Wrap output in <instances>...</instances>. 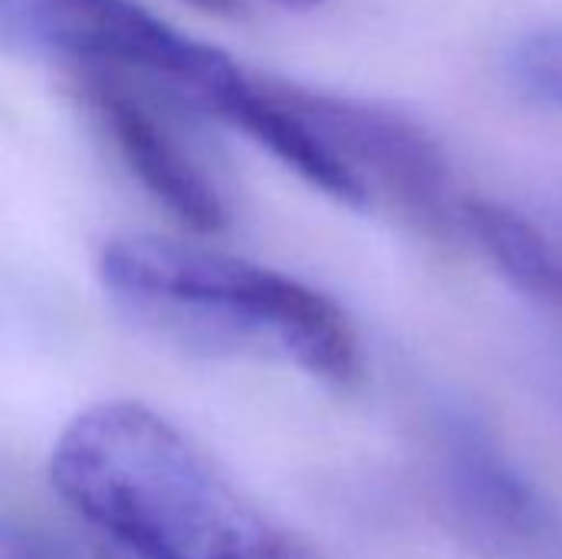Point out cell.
<instances>
[{
	"label": "cell",
	"instance_id": "6",
	"mask_svg": "<svg viewBox=\"0 0 562 559\" xmlns=\"http://www.w3.org/2000/svg\"><path fill=\"white\" fill-rule=\"evenodd\" d=\"M86 96L128 171L171 217L198 234L224 231L227 204L221 191L142 99L102 72H92Z\"/></svg>",
	"mask_w": 562,
	"mask_h": 559
},
{
	"label": "cell",
	"instance_id": "5",
	"mask_svg": "<svg viewBox=\"0 0 562 559\" xmlns=\"http://www.w3.org/2000/svg\"><path fill=\"white\" fill-rule=\"evenodd\" d=\"M438 491L458 534L484 559H562V507L497 438L451 415L435 445Z\"/></svg>",
	"mask_w": 562,
	"mask_h": 559
},
{
	"label": "cell",
	"instance_id": "7",
	"mask_svg": "<svg viewBox=\"0 0 562 559\" xmlns=\"http://www.w3.org/2000/svg\"><path fill=\"white\" fill-rule=\"evenodd\" d=\"M250 142L267 148L277 161L293 168L306 185L346 208H369L372 191L366 181L273 92L270 79H247L237 92L224 99L214 112Z\"/></svg>",
	"mask_w": 562,
	"mask_h": 559
},
{
	"label": "cell",
	"instance_id": "4",
	"mask_svg": "<svg viewBox=\"0 0 562 559\" xmlns=\"http://www.w3.org/2000/svg\"><path fill=\"white\" fill-rule=\"evenodd\" d=\"M273 92L366 181L389 191L428 227L461 221L454 175L441 142L395 105L270 79Z\"/></svg>",
	"mask_w": 562,
	"mask_h": 559
},
{
	"label": "cell",
	"instance_id": "9",
	"mask_svg": "<svg viewBox=\"0 0 562 559\" xmlns=\"http://www.w3.org/2000/svg\"><path fill=\"white\" fill-rule=\"evenodd\" d=\"M504 76L520 99L562 112V26L517 36L504 53Z\"/></svg>",
	"mask_w": 562,
	"mask_h": 559
},
{
	"label": "cell",
	"instance_id": "3",
	"mask_svg": "<svg viewBox=\"0 0 562 559\" xmlns=\"http://www.w3.org/2000/svg\"><path fill=\"white\" fill-rule=\"evenodd\" d=\"M7 26L86 69H122L217 112L250 76L240 63L138 0H3Z\"/></svg>",
	"mask_w": 562,
	"mask_h": 559
},
{
	"label": "cell",
	"instance_id": "8",
	"mask_svg": "<svg viewBox=\"0 0 562 559\" xmlns=\"http://www.w3.org/2000/svg\"><path fill=\"white\" fill-rule=\"evenodd\" d=\"M461 224L520 293L562 310V250L533 221L494 201H464Z\"/></svg>",
	"mask_w": 562,
	"mask_h": 559
},
{
	"label": "cell",
	"instance_id": "2",
	"mask_svg": "<svg viewBox=\"0 0 562 559\" xmlns=\"http://www.w3.org/2000/svg\"><path fill=\"white\" fill-rule=\"evenodd\" d=\"M102 287L161 336L207 353H263L349 385L359 339L319 290L270 267L165 237H115L99 254Z\"/></svg>",
	"mask_w": 562,
	"mask_h": 559
},
{
	"label": "cell",
	"instance_id": "11",
	"mask_svg": "<svg viewBox=\"0 0 562 559\" xmlns=\"http://www.w3.org/2000/svg\"><path fill=\"white\" fill-rule=\"evenodd\" d=\"M188 7L194 10H204V13H214V16H237L244 10V0H184Z\"/></svg>",
	"mask_w": 562,
	"mask_h": 559
},
{
	"label": "cell",
	"instance_id": "1",
	"mask_svg": "<svg viewBox=\"0 0 562 559\" xmlns=\"http://www.w3.org/2000/svg\"><path fill=\"white\" fill-rule=\"evenodd\" d=\"M49 484L102 559H319L138 402L76 415L49 455Z\"/></svg>",
	"mask_w": 562,
	"mask_h": 559
},
{
	"label": "cell",
	"instance_id": "12",
	"mask_svg": "<svg viewBox=\"0 0 562 559\" xmlns=\"http://www.w3.org/2000/svg\"><path fill=\"white\" fill-rule=\"evenodd\" d=\"M280 10H293V13H310V10H319L326 0H267Z\"/></svg>",
	"mask_w": 562,
	"mask_h": 559
},
{
	"label": "cell",
	"instance_id": "10",
	"mask_svg": "<svg viewBox=\"0 0 562 559\" xmlns=\"http://www.w3.org/2000/svg\"><path fill=\"white\" fill-rule=\"evenodd\" d=\"M0 559H76L59 540L46 537L36 527L7 524L0 537Z\"/></svg>",
	"mask_w": 562,
	"mask_h": 559
}]
</instances>
